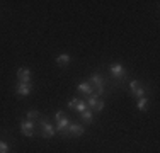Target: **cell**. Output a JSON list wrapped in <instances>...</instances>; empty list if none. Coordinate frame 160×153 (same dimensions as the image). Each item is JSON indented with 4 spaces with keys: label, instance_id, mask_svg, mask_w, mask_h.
Returning a JSON list of instances; mask_svg holds the SVG:
<instances>
[{
    "label": "cell",
    "instance_id": "6da1fadb",
    "mask_svg": "<svg viewBox=\"0 0 160 153\" xmlns=\"http://www.w3.org/2000/svg\"><path fill=\"white\" fill-rule=\"evenodd\" d=\"M34 124L39 128L41 136H43V138H51V136H55V133H56V131H55V126H53L51 122L46 119V117H39V119L34 122Z\"/></svg>",
    "mask_w": 160,
    "mask_h": 153
},
{
    "label": "cell",
    "instance_id": "7a4b0ae2",
    "mask_svg": "<svg viewBox=\"0 0 160 153\" xmlns=\"http://www.w3.org/2000/svg\"><path fill=\"white\" fill-rule=\"evenodd\" d=\"M89 83H90V87L94 89V94L99 95L101 97L102 94H104V85H106V80L102 78L99 73H94V75H90L89 76Z\"/></svg>",
    "mask_w": 160,
    "mask_h": 153
},
{
    "label": "cell",
    "instance_id": "3957f363",
    "mask_svg": "<svg viewBox=\"0 0 160 153\" xmlns=\"http://www.w3.org/2000/svg\"><path fill=\"white\" fill-rule=\"evenodd\" d=\"M109 73H111L112 78H116V85H119V83L126 78L128 72H126V68H124L121 63H114V65L109 67Z\"/></svg>",
    "mask_w": 160,
    "mask_h": 153
},
{
    "label": "cell",
    "instance_id": "277c9868",
    "mask_svg": "<svg viewBox=\"0 0 160 153\" xmlns=\"http://www.w3.org/2000/svg\"><path fill=\"white\" fill-rule=\"evenodd\" d=\"M83 133H85V128H83L80 122H72L70 126H68V129H67V133H63V138L67 140L68 136H72V138H75V136H82Z\"/></svg>",
    "mask_w": 160,
    "mask_h": 153
},
{
    "label": "cell",
    "instance_id": "5b68a950",
    "mask_svg": "<svg viewBox=\"0 0 160 153\" xmlns=\"http://www.w3.org/2000/svg\"><path fill=\"white\" fill-rule=\"evenodd\" d=\"M34 128H36V124L31 121H28V119H22L21 121V133L24 136H28V138H32L34 136Z\"/></svg>",
    "mask_w": 160,
    "mask_h": 153
},
{
    "label": "cell",
    "instance_id": "8992f818",
    "mask_svg": "<svg viewBox=\"0 0 160 153\" xmlns=\"http://www.w3.org/2000/svg\"><path fill=\"white\" fill-rule=\"evenodd\" d=\"M31 70L29 68H26V67H21L17 70V73H16V76H17V82H22V83H31Z\"/></svg>",
    "mask_w": 160,
    "mask_h": 153
},
{
    "label": "cell",
    "instance_id": "52a82bcc",
    "mask_svg": "<svg viewBox=\"0 0 160 153\" xmlns=\"http://www.w3.org/2000/svg\"><path fill=\"white\" fill-rule=\"evenodd\" d=\"M31 92H32V83L17 82V85H16V94L17 95H21V97H28Z\"/></svg>",
    "mask_w": 160,
    "mask_h": 153
},
{
    "label": "cell",
    "instance_id": "ba28073f",
    "mask_svg": "<svg viewBox=\"0 0 160 153\" xmlns=\"http://www.w3.org/2000/svg\"><path fill=\"white\" fill-rule=\"evenodd\" d=\"M72 124V121L68 119L67 116L62 117L60 121H56V126H55V131L56 133H60V135H63V133H67V129H68V126Z\"/></svg>",
    "mask_w": 160,
    "mask_h": 153
},
{
    "label": "cell",
    "instance_id": "9c48e42d",
    "mask_svg": "<svg viewBox=\"0 0 160 153\" xmlns=\"http://www.w3.org/2000/svg\"><path fill=\"white\" fill-rule=\"evenodd\" d=\"M77 90H78V92H82V94H85V95L94 94V89L90 87V83H89V82H80L78 85H77Z\"/></svg>",
    "mask_w": 160,
    "mask_h": 153
},
{
    "label": "cell",
    "instance_id": "30bf717a",
    "mask_svg": "<svg viewBox=\"0 0 160 153\" xmlns=\"http://www.w3.org/2000/svg\"><path fill=\"white\" fill-rule=\"evenodd\" d=\"M70 61H72V56L67 55V53H62V55L56 58V63H58L60 67H67V65H70Z\"/></svg>",
    "mask_w": 160,
    "mask_h": 153
},
{
    "label": "cell",
    "instance_id": "8fae6325",
    "mask_svg": "<svg viewBox=\"0 0 160 153\" xmlns=\"http://www.w3.org/2000/svg\"><path fill=\"white\" fill-rule=\"evenodd\" d=\"M80 117H82V121L85 122V124H89V122H92V117H94V112L90 109H85L83 112H80Z\"/></svg>",
    "mask_w": 160,
    "mask_h": 153
},
{
    "label": "cell",
    "instance_id": "7c38bea8",
    "mask_svg": "<svg viewBox=\"0 0 160 153\" xmlns=\"http://www.w3.org/2000/svg\"><path fill=\"white\" fill-rule=\"evenodd\" d=\"M26 119H28V121H31V122H36L38 119H39V112H38L36 109L28 111V112H26Z\"/></svg>",
    "mask_w": 160,
    "mask_h": 153
},
{
    "label": "cell",
    "instance_id": "4fadbf2b",
    "mask_svg": "<svg viewBox=\"0 0 160 153\" xmlns=\"http://www.w3.org/2000/svg\"><path fill=\"white\" fill-rule=\"evenodd\" d=\"M142 85H143V82H142V80H133V82H129V85H128V89H129V94L133 95V94H135V92L138 90Z\"/></svg>",
    "mask_w": 160,
    "mask_h": 153
},
{
    "label": "cell",
    "instance_id": "5bb4252c",
    "mask_svg": "<svg viewBox=\"0 0 160 153\" xmlns=\"http://www.w3.org/2000/svg\"><path fill=\"white\" fill-rule=\"evenodd\" d=\"M148 101H150V99H147V97H140L138 99V102H136V107H138V111H143L147 109V106H148Z\"/></svg>",
    "mask_w": 160,
    "mask_h": 153
},
{
    "label": "cell",
    "instance_id": "9a60e30c",
    "mask_svg": "<svg viewBox=\"0 0 160 153\" xmlns=\"http://www.w3.org/2000/svg\"><path fill=\"white\" fill-rule=\"evenodd\" d=\"M148 90V87H145V85H142L140 87L138 90L135 92V94H133V97H136V99H140V97H145V92Z\"/></svg>",
    "mask_w": 160,
    "mask_h": 153
},
{
    "label": "cell",
    "instance_id": "2e32d148",
    "mask_svg": "<svg viewBox=\"0 0 160 153\" xmlns=\"http://www.w3.org/2000/svg\"><path fill=\"white\" fill-rule=\"evenodd\" d=\"M9 151H10L9 143H5V141H2V140H0V153H9Z\"/></svg>",
    "mask_w": 160,
    "mask_h": 153
},
{
    "label": "cell",
    "instance_id": "e0dca14e",
    "mask_svg": "<svg viewBox=\"0 0 160 153\" xmlns=\"http://www.w3.org/2000/svg\"><path fill=\"white\" fill-rule=\"evenodd\" d=\"M75 109L78 111V114H80V112H83V111L87 109V104H85V101H78V104H77V107H75Z\"/></svg>",
    "mask_w": 160,
    "mask_h": 153
},
{
    "label": "cell",
    "instance_id": "ac0fdd59",
    "mask_svg": "<svg viewBox=\"0 0 160 153\" xmlns=\"http://www.w3.org/2000/svg\"><path fill=\"white\" fill-rule=\"evenodd\" d=\"M78 101H80L78 97H73L70 102H68V109H75V107H77V104H78Z\"/></svg>",
    "mask_w": 160,
    "mask_h": 153
},
{
    "label": "cell",
    "instance_id": "d6986e66",
    "mask_svg": "<svg viewBox=\"0 0 160 153\" xmlns=\"http://www.w3.org/2000/svg\"><path fill=\"white\" fill-rule=\"evenodd\" d=\"M94 109H96L97 112H101V111L104 109V101H101V99H99V101L96 102V106H94Z\"/></svg>",
    "mask_w": 160,
    "mask_h": 153
},
{
    "label": "cell",
    "instance_id": "ffe728a7",
    "mask_svg": "<svg viewBox=\"0 0 160 153\" xmlns=\"http://www.w3.org/2000/svg\"><path fill=\"white\" fill-rule=\"evenodd\" d=\"M62 117H65L63 111H56V112H55V119H56V121H60Z\"/></svg>",
    "mask_w": 160,
    "mask_h": 153
}]
</instances>
